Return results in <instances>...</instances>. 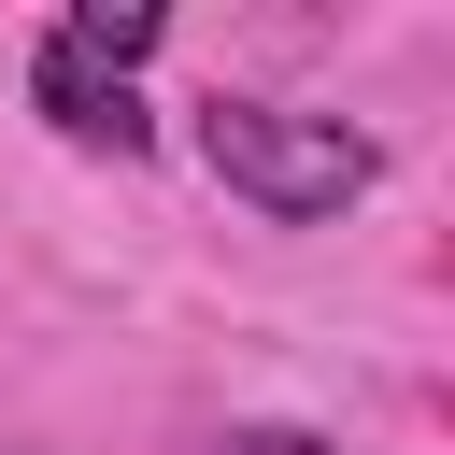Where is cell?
<instances>
[{
  "label": "cell",
  "instance_id": "2",
  "mask_svg": "<svg viewBox=\"0 0 455 455\" xmlns=\"http://www.w3.org/2000/svg\"><path fill=\"white\" fill-rule=\"evenodd\" d=\"M28 100H43V128H57V142H85V156H142V142H156L142 85H128V71H100V57H71L57 28L28 43Z\"/></svg>",
  "mask_w": 455,
  "mask_h": 455
},
{
  "label": "cell",
  "instance_id": "1",
  "mask_svg": "<svg viewBox=\"0 0 455 455\" xmlns=\"http://www.w3.org/2000/svg\"><path fill=\"white\" fill-rule=\"evenodd\" d=\"M199 171H213L242 213H270V228H327V213H355V199L384 185V142L341 128V114L213 85V100H199Z\"/></svg>",
  "mask_w": 455,
  "mask_h": 455
},
{
  "label": "cell",
  "instance_id": "4",
  "mask_svg": "<svg viewBox=\"0 0 455 455\" xmlns=\"http://www.w3.org/2000/svg\"><path fill=\"white\" fill-rule=\"evenodd\" d=\"M199 455H341V441H327V427H213Z\"/></svg>",
  "mask_w": 455,
  "mask_h": 455
},
{
  "label": "cell",
  "instance_id": "5",
  "mask_svg": "<svg viewBox=\"0 0 455 455\" xmlns=\"http://www.w3.org/2000/svg\"><path fill=\"white\" fill-rule=\"evenodd\" d=\"M0 455H14V441H0Z\"/></svg>",
  "mask_w": 455,
  "mask_h": 455
},
{
  "label": "cell",
  "instance_id": "3",
  "mask_svg": "<svg viewBox=\"0 0 455 455\" xmlns=\"http://www.w3.org/2000/svg\"><path fill=\"white\" fill-rule=\"evenodd\" d=\"M156 28H171L156 0H71V14H57V43H71V57H100V71H142V57H156Z\"/></svg>",
  "mask_w": 455,
  "mask_h": 455
}]
</instances>
